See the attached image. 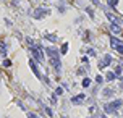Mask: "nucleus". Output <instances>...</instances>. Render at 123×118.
Here are the masks:
<instances>
[{
  "instance_id": "obj_1",
  "label": "nucleus",
  "mask_w": 123,
  "mask_h": 118,
  "mask_svg": "<svg viewBox=\"0 0 123 118\" xmlns=\"http://www.w3.org/2000/svg\"><path fill=\"white\" fill-rule=\"evenodd\" d=\"M122 104H123L122 100H115V102H110V104H107L105 107H104V110H105V113H115V112H117V109H118Z\"/></svg>"
},
{
  "instance_id": "obj_2",
  "label": "nucleus",
  "mask_w": 123,
  "mask_h": 118,
  "mask_svg": "<svg viewBox=\"0 0 123 118\" xmlns=\"http://www.w3.org/2000/svg\"><path fill=\"white\" fill-rule=\"evenodd\" d=\"M49 15H50V10H47V8H36L33 11V16L36 19H41V18H44V16H49Z\"/></svg>"
},
{
  "instance_id": "obj_3",
  "label": "nucleus",
  "mask_w": 123,
  "mask_h": 118,
  "mask_svg": "<svg viewBox=\"0 0 123 118\" xmlns=\"http://www.w3.org/2000/svg\"><path fill=\"white\" fill-rule=\"evenodd\" d=\"M33 55H34V58L37 62H44V54H42V49L37 45H33Z\"/></svg>"
},
{
  "instance_id": "obj_4",
  "label": "nucleus",
  "mask_w": 123,
  "mask_h": 118,
  "mask_svg": "<svg viewBox=\"0 0 123 118\" xmlns=\"http://www.w3.org/2000/svg\"><path fill=\"white\" fill-rule=\"evenodd\" d=\"M110 45L114 47V49H117V52H118V54H123V42H120L118 39L112 37V39H110Z\"/></svg>"
},
{
  "instance_id": "obj_5",
  "label": "nucleus",
  "mask_w": 123,
  "mask_h": 118,
  "mask_svg": "<svg viewBox=\"0 0 123 118\" xmlns=\"http://www.w3.org/2000/svg\"><path fill=\"white\" fill-rule=\"evenodd\" d=\"M110 63H112V57H110V55H105V57L99 62V68H105V66H109Z\"/></svg>"
},
{
  "instance_id": "obj_6",
  "label": "nucleus",
  "mask_w": 123,
  "mask_h": 118,
  "mask_svg": "<svg viewBox=\"0 0 123 118\" xmlns=\"http://www.w3.org/2000/svg\"><path fill=\"white\" fill-rule=\"evenodd\" d=\"M86 99V94H78V95H75V97H71V104H75V105H78L81 104L83 100Z\"/></svg>"
},
{
  "instance_id": "obj_7",
  "label": "nucleus",
  "mask_w": 123,
  "mask_h": 118,
  "mask_svg": "<svg viewBox=\"0 0 123 118\" xmlns=\"http://www.w3.org/2000/svg\"><path fill=\"white\" fill-rule=\"evenodd\" d=\"M45 52H47L49 57H60V52H58L55 47H47V50H45Z\"/></svg>"
},
{
  "instance_id": "obj_8",
  "label": "nucleus",
  "mask_w": 123,
  "mask_h": 118,
  "mask_svg": "<svg viewBox=\"0 0 123 118\" xmlns=\"http://www.w3.org/2000/svg\"><path fill=\"white\" fill-rule=\"evenodd\" d=\"M29 65H31V68H33V71H34L36 76H37V78H41V73H39V70H37V66L34 65V62H33V60L29 62Z\"/></svg>"
},
{
  "instance_id": "obj_9",
  "label": "nucleus",
  "mask_w": 123,
  "mask_h": 118,
  "mask_svg": "<svg viewBox=\"0 0 123 118\" xmlns=\"http://www.w3.org/2000/svg\"><path fill=\"white\" fill-rule=\"evenodd\" d=\"M112 94H114V89H112V87H105L104 92H102V95H104V97H110Z\"/></svg>"
},
{
  "instance_id": "obj_10",
  "label": "nucleus",
  "mask_w": 123,
  "mask_h": 118,
  "mask_svg": "<svg viewBox=\"0 0 123 118\" xmlns=\"http://www.w3.org/2000/svg\"><path fill=\"white\" fill-rule=\"evenodd\" d=\"M105 78H107V81H115V79H117V74H115V73H112V71H109Z\"/></svg>"
},
{
  "instance_id": "obj_11",
  "label": "nucleus",
  "mask_w": 123,
  "mask_h": 118,
  "mask_svg": "<svg viewBox=\"0 0 123 118\" xmlns=\"http://www.w3.org/2000/svg\"><path fill=\"white\" fill-rule=\"evenodd\" d=\"M110 29L114 31L115 34H120V32H122V29H120V26H118V24H112V26H110Z\"/></svg>"
},
{
  "instance_id": "obj_12",
  "label": "nucleus",
  "mask_w": 123,
  "mask_h": 118,
  "mask_svg": "<svg viewBox=\"0 0 123 118\" xmlns=\"http://www.w3.org/2000/svg\"><path fill=\"white\" fill-rule=\"evenodd\" d=\"M66 52H68V44H66V42H65V44H63V45H62L60 55H65V54H66Z\"/></svg>"
},
{
  "instance_id": "obj_13",
  "label": "nucleus",
  "mask_w": 123,
  "mask_h": 118,
  "mask_svg": "<svg viewBox=\"0 0 123 118\" xmlns=\"http://www.w3.org/2000/svg\"><path fill=\"white\" fill-rule=\"evenodd\" d=\"M81 84H83V87H89V84H91V79H89V78H84Z\"/></svg>"
},
{
  "instance_id": "obj_14",
  "label": "nucleus",
  "mask_w": 123,
  "mask_h": 118,
  "mask_svg": "<svg viewBox=\"0 0 123 118\" xmlns=\"http://www.w3.org/2000/svg\"><path fill=\"white\" fill-rule=\"evenodd\" d=\"M0 50H2V55H7V44H0Z\"/></svg>"
},
{
  "instance_id": "obj_15",
  "label": "nucleus",
  "mask_w": 123,
  "mask_h": 118,
  "mask_svg": "<svg viewBox=\"0 0 123 118\" xmlns=\"http://www.w3.org/2000/svg\"><path fill=\"white\" fill-rule=\"evenodd\" d=\"M62 94H63V89H62V87H57V89H55V94H53V95H55V97H58V95H62Z\"/></svg>"
},
{
  "instance_id": "obj_16",
  "label": "nucleus",
  "mask_w": 123,
  "mask_h": 118,
  "mask_svg": "<svg viewBox=\"0 0 123 118\" xmlns=\"http://www.w3.org/2000/svg\"><path fill=\"white\" fill-rule=\"evenodd\" d=\"M45 39H47V41H53V42H55V41H57V36H55V34H50V36H45Z\"/></svg>"
},
{
  "instance_id": "obj_17",
  "label": "nucleus",
  "mask_w": 123,
  "mask_h": 118,
  "mask_svg": "<svg viewBox=\"0 0 123 118\" xmlns=\"http://www.w3.org/2000/svg\"><path fill=\"white\" fill-rule=\"evenodd\" d=\"M96 82H97V84H100V82H104V78L97 74V76H96Z\"/></svg>"
},
{
  "instance_id": "obj_18",
  "label": "nucleus",
  "mask_w": 123,
  "mask_h": 118,
  "mask_svg": "<svg viewBox=\"0 0 123 118\" xmlns=\"http://www.w3.org/2000/svg\"><path fill=\"white\" fill-rule=\"evenodd\" d=\"M107 18L110 19V21H115V19H117V18H115V15H112V13H107Z\"/></svg>"
},
{
  "instance_id": "obj_19",
  "label": "nucleus",
  "mask_w": 123,
  "mask_h": 118,
  "mask_svg": "<svg viewBox=\"0 0 123 118\" xmlns=\"http://www.w3.org/2000/svg\"><path fill=\"white\" fill-rule=\"evenodd\" d=\"M117 3H118V0H109V5H112V7H117Z\"/></svg>"
},
{
  "instance_id": "obj_20",
  "label": "nucleus",
  "mask_w": 123,
  "mask_h": 118,
  "mask_svg": "<svg viewBox=\"0 0 123 118\" xmlns=\"http://www.w3.org/2000/svg\"><path fill=\"white\" fill-rule=\"evenodd\" d=\"M3 66H11V62L10 60H3Z\"/></svg>"
},
{
  "instance_id": "obj_21",
  "label": "nucleus",
  "mask_w": 123,
  "mask_h": 118,
  "mask_svg": "<svg viewBox=\"0 0 123 118\" xmlns=\"http://www.w3.org/2000/svg\"><path fill=\"white\" fill-rule=\"evenodd\" d=\"M120 73H122V66H118V68L115 70V74H120Z\"/></svg>"
},
{
  "instance_id": "obj_22",
  "label": "nucleus",
  "mask_w": 123,
  "mask_h": 118,
  "mask_svg": "<svg viewBox=\"0 0 123 118\" xmlns=\"http://www.w3.org/2000/svg\"><path fill=\"white\" fill-rule=\"evenodd\" d=\"M28 118H37V117H36L34 113H28Z\"/></svg>"
}]
</instances>
